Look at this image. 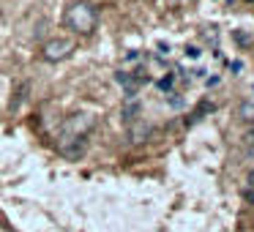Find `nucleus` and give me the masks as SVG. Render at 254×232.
<instances>
[{"label":"nucleus","mask_w":254,"mask_h":232,"mask_svg":"<svg viewBox=\"0 0 254 232\" xmlns=\"http://www.w3.org/2000/svg\"><path fill=\"white\" fill-rule=\"evenodd\" d=\"M238 117H241L243 123H254V101H241V107H238Z\"/></svg>","instance_id":"nucleus-7"},{"label":"nucleus","mask_w":254,"mask_h":232,"mask_svg":"<svg viewBox=\"0 0 254 232\" xmlns=\"http://www.w3.org/2000/svg\"><path fill=\"white\" fill-rule=\"evenodd\" d=\"M186 55H189V58H199V50H197V47H189Z\"/></svg>","instance_id":"nucleus-12"},{"label":"nucleus","mask_w":254,"mask_h":232,"mask_svg":"<svg viewBox=\"0 0 254 232\" xmlns=\"http://www.w3.org/2000/svg\"><path fill=\"white\" fill-rule=\"evenodd\" d=\"M150 131H153V128L145 126V123H134V126H131V139H134V142H142V139L150 137Z\"/></svg>","instance_id":"nucleus-8"},{"label":"nucleus","mask_w":254,"mask_h":232,"mask_svg":"<svg viewBox=\"0 0 254 232\" xmlns=\"http://www.w3.org/2000/svg\"><path fill=\"white\" fill-rule=\"evenodd\" d=\"M208 110H213V104H208V101H202V104L197 107V112H194V115H191V117H189V120H186V126H191V123H197V120H199V117H202V115H205V112H208Z\"/></svg>","instance_id":"nucleus-10"},{"label":"nucleus","mask_w":254,"mask_h":232,"mask_svg":"<svg viewBox=\"0 0 254 232\" xmlns=\"http://www.w3.org/2000/svg\"><path fill=\"white\" fill-rule=\"evenodd\" d=\"M139 115H142V104H139L137 99H128L126 104H123V110H121L123 123H126V126H134V123L139 120Z\"/></svg>","instance_id":"nucleus-6"},{"label":"nucleus","mask_w":254,"mask_h":232,"mask_svg":"<svg viewBox=\"0 0 254 232\" xmlns=\"http://www.w3.org/2000/svg\"><path fill=\"white\" fill-rule=\"evenodd\" d=\"M172 3H175V0H172Z\"/></svg>","instance_id":"nucleus-15"},{"label":"nucleus","mask_w":254,"mask_h":232,"mask_svg":"<svg viewBox=\"0 0 254 232\" xmlns=\"http://www.w3.org/2000/svg\"><path fill=\"white\" fill-rule=\"evenodd\" d=\"M28 90H30V85H28V82H22V85L17 88V93H14V99H11V110H14V112H17L19 107H22V101L28 99Z\"/></svg>","instance_id":"nucleus-9"},{"label":"nucleus","mask_w":254,"mask_h":232,"mask_svg":"<svg viewBox=\"0 0 254 232\" xmlns=\"http://www.w3.org/2000/svg\"><path fill=\"white\" fill-rule=\"evenodd\" d=\"M249 186H254V170L249 172Z\"/></svg>","instance_id":"nucleus-14"},{"label":"nucleus","mask_w":254,"mask_h":232,"mask_svg":"<svg viewBox=\"0 0 254 232\" xmlns=\"http://www.w3.org/2000/svg\"><path fill=\"white\" fill-rule=\"evenodd\" d=\"M115 82L126 90V99H134L137 90H139V85L148 82V77H134V74H128V71H118L115 74Z\"/></svg>","instance_id":"nucleus-5"},{"label":"nucleus","mask_w":254,"mask_h":232,"mask_svg":"<svg viewBox=\"0 0 254 232\" xmlns=\"http://www.w3.org/2000/svg\"><path fill=\"white\" fill-rule=\"evenodd\" d=\"M93 128H96V115H90V112H77V115H71V117H66V120H63L58 142H63V139L88 137Z\"/></svg>","instance_id":"nucleus-2"},{"label":"nucleus","mask_w":254,"mask_h":232,"mask_svg":"<svg viewBox=\"0 0 254 232\" xmlns=\"http://www.w3.org/2000/svg\"><path fill=\"white\" fill-rule=\"evenodd\" d=\"M246 199H252V202H254V191H252V188H246Z\"/></svg>","instance_id":"nucleus-13"},{"label":"nucleus","mask_w":254,"mask_h":232,"mask_svg":"<svg viewBox=\"0 0 254 232\" xmlns=\"http://www.w3.org/2000/svg\"><path fill=\"white\" fill-rule=\"evenodd\" d=\"M74 52V41L71 39H52L41 47V60L47 63H61L66 58H71Z\"/></svg>","instance_id":"nucleus-3"},{"label":"nucleus","mask_w":254,"mask_h":232,"mask_svg":"<svg viewBox=\"0 0 254 232\" xmlns=\"http://www.w3.org/2000/svg\"><path fill=\"white\" fill-rule=\"evenodd\" d=\"M88 150V137H79V139H63L58 142V153L68 161H79Z\"/></svg>","instance_id":"nucleus-4"},{"label":"nucleus","mask_w":254,"mask_h":232,"mask_svg":"<svg viewBox=\"0 0 254 232\" xmlns=\"http://www.w3.org/2000/svg\"><path fill=\"white\" fill-rule=\"evenodd\" d=\"M172 85H175V77H172V74H167L164 79H159V88H161V90H170Z\"/></svg>","instance_id":"nucleus-11"},{"label":"nucleus","mask_w":254,"mask_h":232,"mask_svg":"<svg viewBox=\"0 0 254 232\" xmlns=\"http://www.w3.org/2000/svg\"><path fill=\"white\" fill-rule=\"evenodd\" d=\"M63 22H66V28L71 33L90 36L99 28V11H96V6L88 3V0H74L71 6L66 8V14H63Z\"/></svg>","instance_id":"nucleus-1"}]
</instances>
